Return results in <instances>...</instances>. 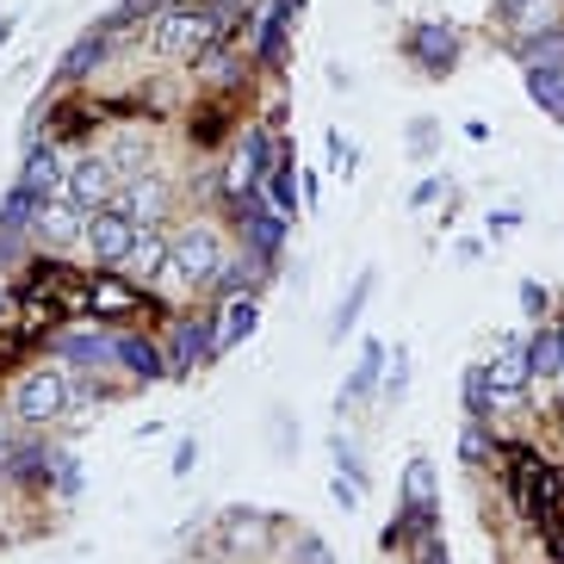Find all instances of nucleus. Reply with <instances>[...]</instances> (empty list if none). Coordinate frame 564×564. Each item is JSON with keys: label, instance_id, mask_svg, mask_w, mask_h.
Returning <instances> with one entry per match:
<instances>
[{"label": "nucleus", "instance_id": "f257e3e1", "mask_svg": "<svg viewBox=\"0 0 564 564\" xmlns=\"http://www.w3.org/2000/svg\"><path fill=\"white\" fill-rule=\"evenodd\" d=\"M217 25H224V19H217L212 7H167V13L150 25V44L162 56H174V63H199V56L217 44Z\"/></svg>", "mask_w": 564, "mask_h": 564}, {"label": "nucleus", "instance_id": "f03ea898", "mask_svg": "<svg viewBox=\"0 0 564 564\" xmlns=\"http://www.w3.org/2000/svg\"><path fill=\"white\" fill-rule=\"evenodd\" d=\"M167 267L186 285L217 280V267H224V236H217V224H186L181 236H167Z\"/></svg>", "mask_w": 564, "mask_h": 564}, {"label": "nucleus", "instance_id": "7ed1b4c3", "mask_svg": "<svg viewBox=\"0 0 564 564\" xmlns=\"http://www.w3.org/2000/svg\"><path fill=\"white\" fill-rule=\"evenodd\" d=\"M137 230H143V224H137L124 205H106V212L87 217V254H94L100 267H124V254H131Z\"/></svg>", "mask_w": 564, "mask_h": 564}, {"label": "nucleus", "instance_id": "20e7f679", "mask_svg": "<svg viewBox=\"0 0 564 564\" xmlns=\"http://www.w3.org/2000/svg\"><path fill=\"white\" fill-rule=\"evenodd\" d=\"M68 410V379L63 372H25L13 391V415L19 422H51Z\"/></svg>", "mask_w": 564, "mask_h": 564}, {"label": "nucleus", "instance_id": "39448f33", "mask_svg": "<svg viewBox=\"0 0 564 564\" xmlns=\"http://www.w3.org/2000/svg\"><path fill=\"white\" fill-rule=\"evenodd\" d=\"M112 193H118V174H112V162H106V155L75 162V167H68V181H63V199H75L87 217L106 212V205H112Z\"/></svg>", "mask_w": 564, "mask_h": 564}, {"label": "nucleus", "instance_id": "423d86ee", "mask_svg": "<svg viewBox=\"0 0 564 564\" xmlns=\"http://www.w3.org/2000/svg\"><path fill=\"white\" fill-rule=\"evenodd\" d=\"M273 162H280V155H273V131H249V137H242V150H236L230 174H224L230 199H249V193L261 186V174H267Z\"/></svg>", "mask_w": 564, "mask_h": 564}, {"label": "nucleus", "instance_id": "0eeeda50", "mask_svg": "<svg viewBox=\"0 0 564 564\" xmlns=\"http://www.w3.org/2000/svg\"><path fill=\"white\" fill-rule=\"evenodd\" d=\"M410 56L429 68V75H453V63H459V32H453V25H415Z\"/></svg>", "mask_w": 564, "mask_h": 564}, {"label": "nucleus", "instance_id": "6e6552de", "mask_svg": "<svg viewBox=\"0 0 564 564\" xmlns=\"http://www.w3.org/2000/svg\"><path fill=\"white\" fill-rule=\"evenodd\" d=\"M82 230H87V212H82L75 199H44V205H37L32 236H44L51 249H68V242H75Z\"/></svg>", "mask_w": 564, "mask_h": 564}, {"label": "nucleus", "instance_id": "1a4fd4ad", "mask_svg": "<svg viewBox=\"0 0 564 564\" xmlns=\"http://www.w3.org/2000/svg\"><path fill=\"white\" fill-rule=\"evenodd\" d=\"M63 181H68V167L56 162V150L44 143V150L25 155V174H19V193H32L37 205L44 199H63Z\"/></svg>", "mask_w": 564, "mask_h": 564}, {"label": "nucleus", "instance_id": "9d476101", "mask_svg": "<svg viewBox=\"0 0 564 564\" xmlns=\"http://www.w3.org/2000/svg\"><path fill=\"white\" fill-rule=\"evenodd\" d=\"M230 205H236V217H242V230H249V249L273 261V249L285 242V217L261 212V205H254V193H249V199H230Z\"/></svg>", "mask_w": 564, "mask_h": 564}, {"label": "nucleus", "instance_id": "9b49d317", "mask_svg": "<svg viewBox=\"0 0 564 564\" xmlns=\"http://www.w3.org/2000/svg\"><path fill=\"white\" fill-rule=\"evenodd\" d=\"M124 212H131L137 224H155V217L167 212V181L162 174H131V181H124Z\"/></svg>", "mask_w": 564, "mask_h": 564}, {"label": "nucleus", "instance_id": "f8f14e48", "mask_svg": "<svg viewBox=\"0 0 564 564\" xmlns=\"http://www.w3.org/2000/svg\"><path fill=\"white\" fill-rule=\"evenodd\" d=\"M533 372H528V354L521 348H502L497 360H490V372H484V384H490V403H509V398H521V384H528Z\"/></svg>", "mask_w": 564, "mask_h": 564}, {"label": "nucleus", "instance_id": "ddd939ff", "mask_svg": "<svg viewBox=\"0 0 564 564\" xmlns=\"http://www.w3.org/2000/svg\"><path fill=\"white\" fill-rule=\"evenodd\" d=\"M124 273H137V280H155V273H167V236L155 230V224H143L131 242V254H124Z\"/></svg>", "mask_w": 564, "mask_h": 564}, {"label": "nucleus", "instance_id": "4468645a", "mask_svg": "<svg viewBox=\"0 0 564 564\" xmlns=\"http://www.w3.org/2000/svg\"><path fill=\"white\" fill-rule=\"evenodd\" d=\"M254 323H261L254 299H230V304H224V316H217V329H212V348H242V341L254 335Z\"/></svg>", "mask_w": 564, "mask_h": 564}, {"label": "nucleus", "instance_id": "2eb2a0df", "mask_svg": "<svg viewBox=\"0 0 564 564\" xmlns=\"http://www.w3.org/2000/svg\"><path fill=\"white\" fill-rule=\"evenodd\" d=\"M267 528H273V521H267L261 509H230V514H224V546H230V552H261L267 546Z\"/></svg>", "mask_w": 564, "mask_h": 564}, {"label": "nucleus", "instance_id": "dca6fc26", "mask_svg": "<svg viewBox=\"0 0 564 564\" xmlns=\"http://www.w3.org/2000/svg\"><path fill=\"white\" fill-rule=\"evenodd\" d=\"M261 186H267V212L292 224V212H299V174H292V155L267 167V174H261Z\"/></svg>", "mask_w": 564, "mask_h": 564}, {"label": "nucleus", "instance_id": "f3484780", "mask_svg": "<svg viewBox=\"0 0 564 564\" xmlns=\"http://www.w3.org/2000/svg\"><path fill=\"white\" fill-rule=\"evenodd\" d=\"M285 19H292V0H267L261 13H254V56H261V63H280Z\"/></svg>", "mask_w": 564, "mask_h": 564}, {"label": "nucleus", "instance_id": "a211bd4d", "mask_svg": "<svg viewBox=\"0 0 564 564\" xmlns=\"http://www.w3.org/2000/svg\"><path fill=\"white\" fill-rule=\"evenodd\" d=\"M372 285H379V273H372V267H366L360 280L348 285V299L335 304V316H329V335H335V341H348V335H354V323H360L366 299H372Z\"/></svg>", "mask_w": 564, "mask_h": 564}, {"label": "nucleus", "instance_id": "6ab92c4d", "mask_svg": "<svg viewBox=\"0 0 564 564\" xmlns=\"http://www.w3.org/2000/svg\"><path fill=\"white\" fill-rule=\"evenodd\" d=\"M403 509L415 514H434V465L415 453L410 465H403Z\"/></svg>", "mask_w": 564, "mask_h": 564}, {"label": "nucleus", "instance_id": "aec40b11", "mask_svg": "<svg viewBox=\"0 0 564 564\" xmlns=\"http://www.w3.org/2000/svg\"><path fill=\"white\" fill-rule=\"evenodd\" d=\"M528 372H533V379H564V335H558V329H540V335H533Z\"/></svg>", "mask_w": 564, "mask_h": 564}, {"label": "nucleus", "instance_id": "412c9836", "mask_svg": "<svg viewBox=\"0 0 564 564\" xmlns=\"http://www.w3.org/2000/svg\"><path fill=\"white\" fill-rule=\"evenodd\" d=\"M106 51H112V37H106V32H87L82 44H68V56H63V68H56V75H63V82H75V75H87V68H100Z\"/></svg>", "mask_w": 564, "mask_h": 564}, {"label": "nucleus", "instance_id": "4be33fe9", "mask_svg": "<svg viewBox=\"0 0 564 564\" xmlns=\"http://www.w3.org/2000/svg\"><path fill=\"white\" fill-rule=\"evenodd\" d=\"M205 335H212V329H174V335H167V372H193V366L212 354Z\"/></svg>", "mask_w": 564, "mask_h": 564}, {"label": "nucleus", "instance_id": "5701e85b", "mask_svg": "<svg viewBox=\"0 0 564 564\" xmlns=\"http://www.w3.org/2000/svg\"><path fill=\"white\" fill-rule=\"evenodd\" d=\"M528 94L540 112H552L564 124V68H528Z\"/></svg>", "mask_w": 564, "mask_h": 564}, {"label": "nucleus", "instance_id": "b1692460", "mask_svg": "<svg viewBox=\"0 0 564 564\" xmlns=\"http://www.w3.org/2000/svg\"><path fill=\"white\" fill-rule=\"evenodd\" d=\"M261 273H267V254H254V249H249V254H242L236 267H217V292H224V299H236V292L249 299Z\"/></svg>", "mask_w": 564, "mask_h": 564}, {"label": "nucleus", "instance_id": "393cba45", "mask_svg": "<svg viewBox=\"0 0 564 564\" xmlns=\"http://www.w3.org/2000/svg\"><path fill=\"white\" fill-rule=\"evenodd\" d=\"M112 354L131 366L137 379H162V372H167V360L150 348V341H143V335H124V341H112Z\"/></svg>", "mask_w": 564, "mask_h": 564}, {"label": "nucleus", "instance_id": "a878e982", "mask_svg": "<svg viewBox=\"0 0 564 564\" xmlns=\"http://www.w3.org/2000/svg\"><path fill=\"white\" fill-rule=\"evenodd\" d=\"M521 63H528V68H564V32H558V25H546V32H528V44H521Z\"/></svg>", "mask_w": 564, "mask_h": 564}, {"label": "nucleus", "instance_id": "bb28decb", "mask_svg": "<svg viewBox=\"0 0 564 564\" xmlns=\"http://www.w3.org/2000/svg\"><path fill=\"white\" fill-rule=\"evenodd\" d=\"M379 360H384V348L372 341V348L360 354V366H354L348 391H341V410H348V403H360V398H372V379H379Z\"/></svg>", "mask_w": 564, "mask_h": 564}, {"label": "nucleus", "instance_id": "cd10ccee", "mask_svg": "<svg viewBox=\"0 0 564 564\" xmlns=\"http://www.w3.org/2000/svg\"><path fill=\"white\" fill-rule=\"evenodd\" d=\"M106 162H112V174H137V167L150 162V143H143V137H118Z\"/></svg>", "mask_w": 564, "mask_h": 564}, {"label": "nucleus", "instance_id": "c85d7f7f", "mask_svg": "<svg viewBox=\"0 0 564 564\" xmlns=\"http://www.w3.org/2000/svg\"><path fill=\"white\" fill-rule=\"evenodd\" d=\"M410 391V348H391V379H384V403H403Z\"/></svg>", "mask_w": 564, "mask_h": 564}, {"label": "nucleus", "instance_id": "c756f323", "mask_svg": "<svg viewBox=\"0 0 564 564\" xmlns=\"http://www.w3.org/2000/svg\"><path fill=\"white\" fill-rule=\"evenodd\" d=\"M292 564H335V552L323 546V533H299L292 540Z\"/></svg>", "mask_w": 564, "mask_h": 564}, {"label": "nucleus", "instance_id": "7c9ffc66", "mask_svg": "<svg viewBox=\"0 0 564 564\" xmlns=\"http://www.w3.org/2000/svg\"><path fill=\"white\" fill-rule=\"evenodd\" d=\"M434 143H441V131H434V118H410V155L415 162H429Z\"/></svg>", "mask_w": 564, "mask_h": 564}, {"label": "nucleus", "instance_id": "2f4dec72", "mask_svg": "<svg viewBox=\"0 0 564 564\" xmlns=\"http://www.w3.org/2000/svg\"><path fill=\"white\" fill-rule=\"evenodd\" d=\"M63 348H68V354H75V360H118V354H112V348H106L100 335H87V341H82V335H68Z\"/></svg>", "mask_w": 564, "mask_h": 564}, {"label": "nucleus", "instance_id": "473e14b6", "mask_svg": "<svg viewBox=\"0 0 564 564\" xmlns=\"http://www.w3.org/2000/svg\"><path fill=\"white\" fill-rule=\"evenodd\" d=\"M465 410L471 415L490 410V384H484V372H465Z\"/></svg>", "mask_w": 564, "mask_h": 564}, {"label": "nucleus", "instance_id": "72a5a7b5", "mask_svg": "<svg viewBox=\"0 0 564 564\" xmlns=\"http://www.w3.org/2000/svg\"><path fill=\"white\" fill-rule=\"evenodd\" d=\"M124 304H131V292H124L118 280H100V292H94V311H124Z\"/></svg>", "mask_w": 564, "mask_h": 564}, {"label": "nucleus", "instance_id": "f704fd0d", "mask_svg": "<svg viewBox=\"0 0 564 564\" xmlns=\"http://www.w3.org/2000/svg\"><path fill=\"white\" fill-rule=\"evenodd\" d=\"M484 453H490V441H484V429L471 422V429H465V441H459V459H465V465H478Z\"/></svg>", "mask_w": 564, "mask_h": 564}, {"label": "nucleus", "instance_id": "c9c22d12", "mask_svg": "<svg viewBox=\"0 0 564 564\" xmlns=\"http://www.w3.org/2000/svg\"><path fill=\"white\" fill-rule=\"evenodd\" d=\"M56 490H63V497L82 490V465H75V459H56Z\"/></svg>", "mask_w": 564, "mask_h": 564}, {"label": "nucleus", "instance_id": "e433bc0d", "mask_svg": "<svg viewBox=\"0 0 564 564\" xmlns=\"http://www.w3.org/2000/svg\"><path fill=\"white\" fill-rule=\"evenodd\" d=\"M193 465H199V441H193V434H186L181 447H174V478H186V471H193Z\"/></svg>", "mask_w": 564, "mask_h": 564}, {"label": "nucleus", "instance_id": "4c0bfd02", "mask_svg": "<svg viewBox=\"0 0 564 564\" xmlns=\"http://www.w3.org/2000/svg\"><path fill=\"white\" fill-rule=\"evenodd\" d=\"M521 311H528V316H540V311H546V285H540V280H528V285H521Z\"/></svg>", "mask_w": 564, "mask_h": 564}, {"label": "nucleus", "instance_id": "58836bf2", "mask_svg": "<svg viewBox=\"0 0 564 564\" xmlns=\"http://www.w3.org/2000/svg\"><path fill=\"white\" fill-rule=\"evenodd\" d=\"M441 186H447V181H441V174H429V181H415L410 205H415V212H422V205H429V199H441Z\"/></svg>", "mask_w": 564, "mask_h": 564}, {"label": "nucleus", "instance_id": "ea45409f", "mask_svg": "<svg viewBox=\"0 0 564 564\" xmlns=\"http://www.w3.org/2000/svg\"><path fill=\"white\" fill-rule=\"evenodd\" d=\"M329 162L335 167H354V150H348V137H341V131L329 137Z\"/></svg>", "mask_w": 564, "mask_h": 564}, {"label": "nucleus", "instance_id": "a19ab883", "mask_svg": "<svg viewBox=\"0 0 564 564\" xmlns=\"http://www.w3.org/2000/svg\"><path fill=\"white\" fill-rule=\"evenodd\" d=\"M422 564H453V558H447V546L434 540V546H422Z\"/></svg>", "mask_w": 564, "mask_h": 564}, {"label": "nucleus", "instance_id": "79ce46f5", "mask_svg": "<svg viewBox=\"0 0 564 564\" xmlns=\"http://www.w3.org/2000/svg\"><path fill=\"white\" fill-rule=\"evenodd\" d=\"M528 7H540V0H502V19H521Z\"/></svg>", "mask_w": 564, "mask_h": 564}, {"label": "nucleus", "instance_id": "37998d69", "mask_svg": "<svg viewBox=\"0 0 564 564\" xmlns=\"http://www.w3.org/2000/svg\"><path fill=\"white\" fill-rule=\"evenodd\" d=\"M7 32H13V19H0V51H7Z\"/></svg>", "mask_w": 564, "mask_h": 564}]
</instances>
